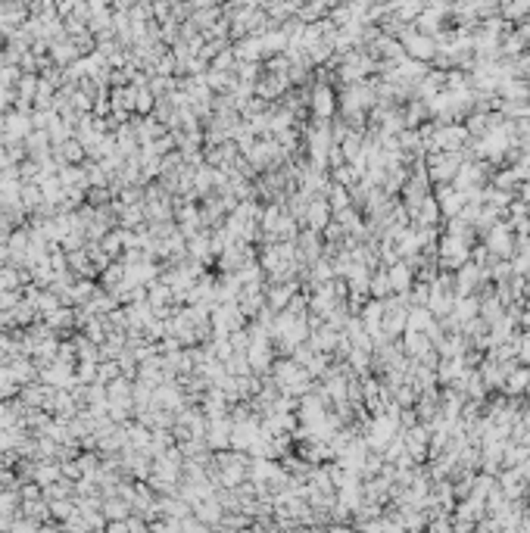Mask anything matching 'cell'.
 <instances>
[{
    "instance_id": "6da1fadb",
    "label": "cell",
    "mask_w": 530,
    "mask_h": 533,
    "mask_svg": "<svg viewBox=\"0 0 530 533\" xmlns=\"http://www.w3.org/2000/svg\"><path fill=\"white\" fill-rule=\"evenodd\" d=\"M271 372H275V387L281 393H287V397H306V393L312 390V374L306 372V365H300L296 362L294 356L290 359H281V362H275V368H271Z\"/></svg>"
},
{
    "instance_id": "7a4b0ae2",
    "label": "cell",
    "mask_w": 530,
    "mask_h": 533,
    "mask_svg": "<svg viewBox=\"0 0 530 533\" xmlns=\"http://www.w3.org/2000/svg\"><path fill=\"white\" fill-rule=\"evenodd\" d=\"M465 162V153L461 150H437V153H427L424 156V169L431 184H449L456 178L459 166Z\"/></svg>"
},
{
    "instance_id": "3957f363",
    "label": "cell",
    "mask_w": 530,
    "mask_h": 533,
    "mask_svg": "<svg viewBox=\"0 0 530 533\" xmlns=\"http://www.w3.org/2000/svg\"><path fill=\"white\" fill-rule=\"evenodd\" d=\"M484 246L496 259H511V253H515V231L509 228L506 219L496 221L490 231H484Z\"/></svg>"
},
{
    "instance_id": "277c9868",
    "label": "cell",
    "mask_w": 530,
    "mask_h": 533,
    "mask_svg": "<svg viewBox=\"0 0 530 533\" xmlns=\"http://www.w3.org/2000/svg\"><path fill=\"white\" fill-rule=\"evenodd\" d=\"M309 106L315 119H334L337 113V91L331 88L328 81H319L309 94Z\"/></svg>"
},
{
    "instance_id": "5b68a950",
    "label": "cell",
    "mask_w": 530,
    "mask_h": 533,
    "mask_svg": "<svg viewBox=\"0 0 530 533\" xmlns=\"http://www.w3.org/2000/svg\"><path fill=\"white\" fill-rule=\"evenodd\" d=\"M331 219H334V212H331V203H328V196H312L309 200V209H306V221L303 225L306 228H312V231H324L331 225Z\"/></svg>"
},
{
    "instance_id": "8992f818",
    "label": "cell",
    "mask_w": 530,
    "mask_h": 533,
    "mask_svg": "<svg viewBox=\"0 0 530 533\" xmlns=\"http://www.w3.org/2000/svg\"><path fill=\"white\" fill-rule=\"evenodd\" d=\"M387 278H390L393 294H409V290H412V284H415V269L406 259H399V262L387 265Z\"/></svg>"
},
{
    "instance_id": "52a82bcc",
    "label": "cell",
    "mask_w": 530,
    "mask_h": 533,
    "mask_svg": "<svg viewBox=\"0 0 530 533\" xmlns=\"http://www.w3.org/2000/svg\"><path fill=\"white\" fill-rule=\"evenodd\" d=\"M296 250H300V259H303V262H315V259H321V256H324L321 231L306 228L303 234H296Z\"/></svg>"
},
{
    "instance_id": "ba28073f",
    "label": "cell",
    "mask_w": 530,
    "mask_h": 533,
    "mask_svg": "<svg viewBox=\"0 0 530 533\" xmlns=\"http://www.w3.org/2000/svg\"><path fill=\"white\" fill-rule=\"evenodd\" d=\"M175 225H178V231H181L184 237H191L194 231H200V225H203V212L196 209L194 203H181L175 209Z\"/></svg>"
},
{
    "instance_id": "9c48e42d",
    "label": "cell",
    "mask_w": 530,
    "mask_h": 533,
    "mask_svg": "<svg viewBox=\"0 0 530 533\" xmlns=\"http://www.w3.org/2000/svg\"><path fill=\"white\" fill-rule=\"evenodd\" d=\"M527 384H530V368L518 362V365H515V368H511V372L506 374V381H502L499 393H506V397H524Z\"/></svg>"
},
{
    "instance_id": "30bf717a",
    "label": "cell",
    "mask_w": 530,
    "mask_h": 533,
    "mask_svg": "<svg viewBox=\"0 0 530 533\" xmlns=\"http://www.w3.org/2000/svg\"><path fill=\"white\" fill-rule=\"evenodd\" d=\"M206 443L212 446V449H225V446H231V421L225 415L209 418V424H206Z\"/></svg>"
},
{
    "instance_id": "8fae6325",
    "label": "cell",
    "mask_w": 530,
    "mask_h": 533,
    "mask_svg": "<svg viewBox=\"0 0 530 533\" xmlns=\"http://www.w3.org/2000/svg\"><path fill=\"white\" fill-rule=\"evenodd\" d=\"M41 318H44V324L50 331H72L75 328V309H69V306H56L54 312L41 315Z\"/></svg>"
},
{
    "instance_id": "7c38bea8",
    "label": "cell",
    "mask_w": 530,
    "mask_h": 533,
    "mask_svg": "<svg viewBox=\"0 0 530 533\" xmlns=\"http://www.w3.org/2000/svg\"><path fill=\"white\" fill-rule=\"evenodd\" d=\"M434 324V312L427 306H409V322L406 328L409 331H427Z\"/></svg>"
},
{
    "instance_id": "4fadbf2b",
    "label": "cell",
    "mask_w": 530,
    "mask_h": 533,
    "mask_svg": "<svg viewBox=\"0 0 530 533\" xmlns=\"http://www.w3.org/2000/svg\"><path fill=\"white\" fill-rule=\"evenodd\" d=\"M369 294L374 297V299H387L390 294H393V287H390V278H387V269H374L371 272V284H369Z\"/></svg>"
},
{
    "instance_id": "5bb4252c",
    "label": "cell",
    "mask_w": 530,
    "mask_h": 533,
    "mask_svg": "<svg viewBox=\"0 0 530 533\" xmlns=\"http://www.w3.org/2000/svg\"><path fill=\"white\" fill-rule=\"evenodd\" d=\"M150 106H156V97H153V91L147 84H134V109L138 113H150Z\"/></svg>"
},
{
    "instance_id": "9a60e30c",
    "label": "cell",
    "mask_w": 530,
    "mask_h": 533,
    "mask_svg": "<svg viewBox=\"0 0 530 533\" xmlns=\"http://www.w3.org/2000/svg\"><path fill=\"white\" fill-rule=\"evenodd\" d=\"M75 512H79V505H75L72 496H66V499H54V502H50V514H54V518H59V521H69Z\"/></svg>"
},
{
    "instance_id": "2e32d148",
    "label": "cell",
    "mask_w": 530,
    "mask_h": 533,
    "mask_svg": "<svg viewBox=\"0 0 530 533\" xmlns=\"http://www.w3.org/2000/svg\"><path fill=\"white\" fill-rule=\"evenodd\" d=\"M19 94H22V103H19V106H25L29 100H35V94H38V79H31V75H29V79H22V81H19Z\"/></svg>"
},
{
    "instance_id": "e0dca14e",
    "label": "cell",
    "mask_w": 530,
    "mask_h": 533,
    "mask_svg": "<svg viewBox=\"0 0 530 533\" xmlns=\"http://www.w3.org/2000/svg\"><path fill=\"white\" fill-rule=\"evenodd\" d=\"M518 362L530 368V331H521V340H518Z\"/></svg>"
},
{
    "instance_id": "ac0fdd59",
    "label": "cell",
    "mask_w": 530,
    "mask_h": 533,
    "mask_svg": "<svg viewBox=\"0 0 530 533\" xmlns=\"http://www.w3.org/2000/svg\"><path fill=\"white\" fill-rule=\"evenodd\" d=\"M515 196L521 203H530V181H521L518 187H515Z\"/></svg>"
},
{
    "instance_id": "d6986e66",
    "label": "cell",
    "mask_w": 530,
    "mask_h": 533,
    "mask_svg": "<svg viewBox=\"0 0 530 533\" xmlns=\"http://www.w3.org/2000/svg\"><path fill=\"white\" fill-rule=\"evenodd\" d=\"M524 402H530V384H527V390H524Z\"/></svg>"
}]
</instances>
